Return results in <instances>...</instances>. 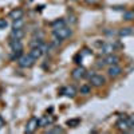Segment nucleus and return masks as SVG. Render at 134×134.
I'll list each match as a JSON object with an SVG mask.
<instances>
[{
  "label": "nucleus",
  "mask_w": 134,
  "mask_h": 134,
  "mask_svg": "<svg viewBox=\"0 0 134 134\" xmlns=\"http://www.w3.org/2000/svg\"><path fill=\"white\" fill-rule=\"evenodd\" d=\"M9 18H11V19H14V20L23 19V9L16 8V9H14V11H11V12H9Z\"/></svg>",
  "instance_id": "4468645a"
},
{
  "label": "nucleus",
  "mask_w": 134,
  "mask_h": 134,
  "mask_svg": "<svg viewBox=\"0 0 134 134\" xmlns=\"http://www.w3.org/2000/svg\"><path fill=\"white\" fill-rule=\"evenodd\" d=\"M129 119H130L131 122H134V114H133V115H130V117H129Z\"/></svg>",
  "instance_id": "393cba45"
},
{
  "label": "nucleus",
  "mask_w": 134,
  "mask_h": 134,
  "mask_svg": "<svg viewBox=\"0 0 134 134\" xmlns=\"http://www.w3.org/2000/svg\"><path fill=\"white\" fill-rule=\"evenodd\" d=\"M115 126H117L118 130L124 131V133L129 131V130H130V122H129V118H119V119L117 121Z\"/></svg>",
  "instance_id": "39448f33"
},
{
  "label": "nucleus",
  "mask_w": 134,
  "mask_h": 134,
  "mask_svg": "<svg viewBox=\"0 0 134 134\" xmlns=\"http://www.w3.org/2000/svg\"><path fill=\"white\" fill-rule=\"evenodd\" d=\"M79 91H81V94H83V95L90 94V93H91V86H90V85H82L81 88H79Z\"/></svg>",
  "instance_id": "6ab92c4d"
},
{
  "label": "nucleus",
  "mask_w": 134,
  "mask_h": 134,
  "mask_svg": "<svg viewBox=\"0 0 134 134\" xmlns=\"http://www.w3.org/2000/svg\"><path fill=\"white\" fill-rule=\"evenodd\" d=\"M124 18H125L126 20H133V19H134V11H129V12H125Z\"/></svg>",
  "instance_id": "5701e85b"
},
{
  "label": "nucleus",
  "mask_w": 134,
  "mask_h": 134,
  "mask_svg": "<svg viewBox=\"0 0 134 134\" xmlns=\"http://www.w3.org/2000/svg\"><path fill=\"white\" fill-rule=\"evenodd\" d=\"M19 62V66L21 67V69H30V67L35 63V59H34L31 55H21V57L18 59Z\"/></svg>",
  "instance_id": "f03ea898"
},
{
  "label": "nucleus",
  "mask_w": 134,
  "mask_h": 134,
  "mask_svg": "<svg viewBox=\"0 0 134 134\" xmlns=\"http://www.w3.org/2000/svg\"><path fill=\"white\" fill-rule=\"evenodd\" d=\"M122 74V69L118 66V64H113V66H109L107 69V75L110 78H117Z\"/></svg>",
  "instance_id": "0eeeda50"
},
{
  "label": "nucleus",
  "mask_w": 134,
  "mask_h": 134,
  "mask_svg": "<svg viewBox=\"0 0 134 134\" xmlns=\"http://www.w3.org/2000/svg\"><path fill=\"white\" fill-rule=\"evenodd\" d=\"M23 24H24L23 19H18V20H14L12 27H14V28H23Z\"/></svg>",
  "instance_id": "412c9836"
},
{
  "label": "nucleus",
  "mask_w": 134,
  "mask_h": 134,
  "mask_svg": "<svg viewBox=\"0 0 134 134\" xmlns=\"http://www.w3.org/2000/svg\"><path fill=\"white\" fill-rule=\"evenodd\" d=\"M133 28H130V27H127V28H122V30H119V32H118V35L119 36H129V35H133Z\"/></svg>",
  "instance_id": "f3484780"
},
{
  "label": "nucleus",
  "mask_w": 134,
  "mask_h": 134,
  "mask_svg": "<svg viewBox=\"0 0 134 134\" xmlns=\"http://www.w3.org/2000/svg\"><path fill=\"white\" fill-rule=\"evenodd\" d=\"M54 121H55V118H54V117L44 115V117L39 118V127H44V126H47V125H51Z\"/></svg>",
  "instance_id": "9b49d317"
},
{
  "label": "nucleus",
  "mask_w": 134,
  "mask_h": 134,
  "mask_svg": "<svg viewBox=\"0 0 134 134\" xmlns=\"http://www.w3.org/2000/svg\"><path fill=\"white\" fill-rule=\"evenodd\" d=\"M30 55L35 59V60H38L39 58H42V55H43V50L40 48V47H34V48H31V51H30Z\"/></svg>",
  "instance_id": "f8f14e48"
},
{
  "label": "nucleus",
  "mask_w": 134,
  "mask_h": 134,
  "mask_svg": "<svg viewBox=\"0 0 134 134\" xmlns=\"http://www.w3.org/2000/svg\"><path fill=\"white\" fill-rule=\"evenodd\" d=\"M63 94L66 97H70V98H74L76 95V88L74 86H67L63 88Z\"/></svg>",
  "instance_id": "ddd939ff"
},
{
  "label": "nucleus",
  "mask_w": 134,
  "mask_h": 134,
  "mask_svg": "<svg viewBox=\"0 0 134 134\" xmlns=\"http://www.w3.org/2000/svg\"><path fill=\"white\" fill-rule=\"evenodd\" d=\"M103 62H105V64H107V66L118 64L119 57H118V55H115V54H109V55H106V58L103 59Z\"/></svg>",
  "instance_id": "6e6552de"
},
{
  "label": "nucleus",
  "mask_w": 134,
  "mask_h": 134,
  "mask_svg": "<svg viewBox=\"0 0 134 134\" xmlns=\"http://www.w3.org/2000/svg\"><path fill=\"white\" fill-rule=\"evenodd\" d=\"M7 26H8L7 20H5V19H0V30H4Z\"/></svg>",
  "instance_id": "b1692460"
},
{
  "label": "nucleus",
  "mask_w": 134,
  "mask_h": 134,
  "mask_svg": "<svg viewBox=\"0 0 134 134\" xmlns=\"http://www.w3.org/2000/svg\"><path fill=\"white\" fill-rule=\"evenodd\" d=\"M9 46H11V48H12L14 52L23 51V43L20 42V39H12L9 42Z\"/></svg>",
  "instance_id": "9d476101"
},
{
  "label": "nucleus",
  "mask_w": 134,
  "mask_h": 134,
  "mask_svg": "<svg viewBox=\"0 0 134 134\" xmlns=\"http://www.w3.org/2000/svg\"><path fill=\"white\" fill-rule=\"evenodd\" d=\"M47 133H50V134H54V133H64V130H63L62 127L57 126V127H52V129H48V130H47Z\"/></svg>",
  "instance_id": "4be33fe9"
},
{
  "label": "nucleus",
  "mask_w": 134,
  "mask_h": 134,
  "mask_svg": "<svg viewBox=\"0 0 134 134\" xmlns=\"http://www.w3.org/2000/svg\"><path fill=\"white\" fill-rule=\"evenodd\" d=\"M71 34H72L71 28H69V27H66V26H64V27H62V28L54 30V39L60 43L63 39L70 38V36H71Z\"/></svg>",
  "instance_id": "f257e3e1"
},
{
  "label": "nucleus",
  "mask_w": 134,
  "mask_h": 134,
  "mask_svg": "<svg viewBox=\"0 0 134 134\" xmlns=\"http://www.w3.org/2000/svg\"><path fill=\"white\" fill-rule=\"evenodd\" d=\"M86 69L85 67H82V66H78L76 69H74L72 70V72H71V76L74 78L75 81H81V79H83V78L86 76Z\"/></svg>",
  "instance_id": "423d86ee"
},
{
  "label": "nucleus",
  "mask_w": 134,
  "mask_h": 134,
  "mask_svg": "<svg viewBox=\"0 0 134 134\" xmlns=\"http://www.w3.org/2000/svg\"><path fill=\"white\" fill-rule=\"evenodd\" d=\"M79 124H81L79 118H74V119H69V121H67V125H69L70 127H76Z\"/></svg>",
  "instance_id": "aec40b11"
},
{
  "label": "nucleus",
  "mask_w": 134,
  "mask_h": 134,
  "mask_svg": "<svg viewBox=\"0 0 134 134\" xmlns=\"http://www.w3.org/2000/svg\"><path fill=\"white\" fill-rule=\"evenodd\" d=\"M86 2H87V3H95L97 0H86Z\"/></svg>",
  "instance_id": "a878e982"
},
{
  "label": "nucleus",
  "mask_w": 134,
  "mask_h": 134,
  "mask_svg": "<svg viewBox=\"0 0 134 134\" xmlns=\"http://www.w3.org/2000/svg\"><path fill=\"white\" fill-rule=\"evenodd\" d=\"M30 46H31V48H34V47H42V46H43V40H42V38L32 39L31 43H30Z\"/></svg>",
  "instance_id": "a211bd4d"
},
{
  "label": "nucleus",
  "mask_w": 134,
  "mask_h": 134,
  "mask_svg": "<svg viewBox=\"0 0 134 134\" xmlns=\"http://www.w3.org/2000/svg\"><path fill=\"white\" fill-rule=\"evenodd\" d=\"M23 36H24L23 28H14L11 32V39H21Z\"/></svg>",
  "instance_id": "2eb2a0df"
},
{
  "label": "nucleus",
  "mask_w": 134,
  "mask_h": 134,
  "mask_svg": "<svg viewBox=\"0 0 134 134\" xmlns=\"http://www.w3.org/2000/svg\"><path fill=\"white\" fill-rule=\"evenodd\" d=\"M114 51H115V44L114 43H105V44H102V47H100V52L105 54V55L114 54Z\"/></svg>",
  "instance_id": "1a4fd4ad"
},
{
  "label": "nucleus",
  "mask_w": 134,
  "mask_h": 134,
  "mask_svg": "<svg viewBox=\"0 0 134 134\" xmlns=\"http://www.w3.org/2000/svg\"><path fill=\"white\" fill-rule=\"evenodd\" d=\"M39 127V118L36 117H31L26 125V133H34Z\"/></svg>",
  "instance_id": "20e7f679"
},
{
  "label": "nucleus",
  "mask_w": 134,
  "mask_h": 134,
  "mask_svg": "<svg viewBox=\"0 0 134 134\" xmlns=\"http://www.w3.org/2000/svg\"><path fill=\"white\" fill-rule=\"evenodd\" d=\"M90 83H91V86H94V87H102L105 83H106V79H105V76H102V75H99V74H93L90 78Z\"/></svg>",
  "instance_id": "7ed1b4c3"
},
{
  "label": "nucleus",
  "mask_w": 134,
  "mask_h": 134,
  "mask_svg": "<svg viewBox=\"0 0 134 134\" xmlns=\"http://www.w3.org/2000/svg\"><path fill=\"white\" fill-rule=\"evenodd\" d=\"M64 26H66V21H64L63 19H57V20H54L52 23H51V27H52L54 30L62 28V27H64Z\"/></svg>",
  "instance_id": "dca6fc26"
}]
</instances>
